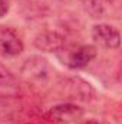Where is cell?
Listing matches in <instances>:
<instances>
[{"label": "cell", "mask_w": 122, "mask_h": 124, "mask_svg": "<svg viewBox=\"0 0 122 124\" xmlns=\"http://www.w3.org/2000/svg\"><path fill=\"white\" fill-rule=\"evenodd\" d=\"M58 55L66 66L72 69H81L88 66L96 58L98 51H96V46L93 45H81L72 49L63 48L62 51L58 52Z\"/></svg>", "instance_id": "obj_1"}, {"label": "cell", "mask_w": 122, "mask_h": 124, "mask_svg": "<svg viewBox=\"0 0 122 124\" xmlns=\"http://www.w3.org/2000/svg\"><path fill=\"white\" fill-rule=\"evenodd\" d=\"M83 108L78 105L76 102H62L58 105H53L45 117L53 123H62V124H69V123H76L82 118L83 116Z\"/></svg>", "instance_id": "obj_2"}, {"label": "cell", "mask_w": 122, "mask_h": 124, "mask_svg": "<svg viewBox=\"0 0 122 124\" xmlns=\"http://www.w3.org/2000/svg\"><path fill=\"white\" fill-rule=\"evenodd\" d=\"M92 39L96 45L105 49H118L121 45V35L118 29L108 23H99L92 28Z\"/></svg>", "instance_id": "obj_3"}, {"label": "cell", "mask_w": 122, "mask_h": 124, "mask_svg": "<svg viewBox=\"0 0 122 124\" xmlns=\"http://www.w3.org/2000/svg\"><path fill=\"white\" fill-rule=\"evenodd\" d=\"M25 45L17 33L4 25H0V55L4 58H13L20 55Z\"/></svg>", "instance_id": "obj_4"}, {"label": "cell", "mask_w": 122, "mask_h": 124, "mask_svg": "<svg viewBox=\"0 0 122 124\" xmlns=\"http://www.w3.org/2000/svg\"><path fill=\"white\" fill-rule=\"evenodd\" d=\"M34 48H37L42 52L47 54H58L66 46V39L59 32L55 31H43L36 35L33 39Z\"/></svg>", "instance_id": "obj_5"}, {"label": "cell", "mask_w": 122, "mask_h": 124, "mask_svg": "<svg viewBox=\"0 0 122 124\" xmlns=\"http://www.w3.org/2000/svg\"><path fill=\"white\" fill-rule=\"evenodd\" d=\"M62 87H63V94H66L69 100L89 101L95 95V91L91 87V84L81 78H69L65 81Z\"/></svg>", "instance_id": "obj_6"}, {"label": "cell", "mask_w": 122, "mask_h": 124, "mask_svg": "<svg viewBox=\"0 0 122 124\" xmlns=\"http://www.w3.org/2000/svg\"><path fill=\"white\" fill-rule=\"evenodd\" d=\"M47 72H49L47 61L42 56H30L25 61L22 66V75L30 82L45 81L47 78Z\"/></svg>", "instance_id": "obj_7"}, {"label": "cell", "mask_w": 122, "mask_h": 124, "mask_svg": "<svg viewBox=\"0 0 122 124\" xmlns=\"http://www.w3.org/2000/svg\"><path fill=\"white\" fill-rule=\"evenodd\" d=\"M13 84H14V77L0 62V88H3V87H12Z\"/></svg>", "instance_id": "obj_8"}, {"label": "cell", "mask_w": 122, "mask_h": 124, "mask_svg": "<svg viewBox=\"0 0 122 124\" xmlns=\"http://www.w3.org/2000/svg\"><path fill=\"white\" fill-rule=\"evenodd\" d=\"M9 13V1L7 0H0V19Z\"/></svg>", "instance_id": "obj_9"}, {"label": "cell", "mask_w": 122, "mask_h": 124, "mask_svg": "<svg viewBox=\"0 0 122 124\" xmlns=\"http://www.w3.org/2000/svg\"><path fill=\"white\" fill-rule=\"evenodd\" d=\"M81 124H101V123L96 121V120H86V121H82Z\"/></svg>", "instance_id": "obj_10"}]
</instances>
